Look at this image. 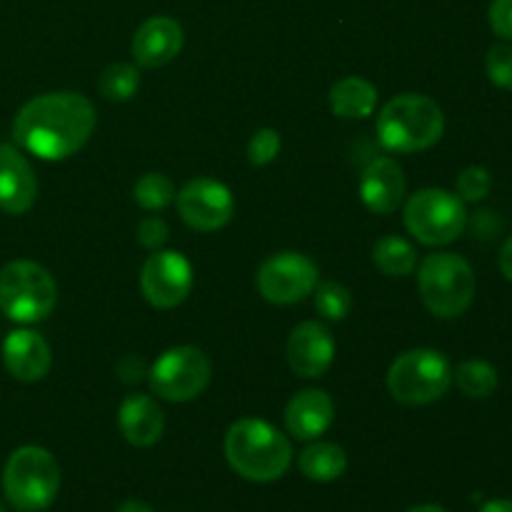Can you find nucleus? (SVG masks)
<instances>
[{"mask_svg":"<svg viewBox=\"0 0 512 512\" xmlns=\"http://www.w3.org/2000/svg\"><path fill=\"white\" fill-rule=\"evenodd\" d=\"M93 130V103L75 90H58L38 95L18 110L13 138L25 153L53 163L78 153Z\"/></svg>","mask_w":512,"mask_h":512,"instance_id":"1","label":"nucleus"},{"mask_svg":"<svg viewBox=\"0 0 512 512\" xmlns=\"http://www.w3.org/2000/svg\"><path fill=\"white\" fill-rule=\"evenodd\" d=\"M228 465L250 483H275L293 465L288 435L260 418H240L225 433Z\"/></svg>","mask_w":512,"mask_h":512,"instance_id":"2","label":"nucleus"},{"mask_svg":"<svg viewBox=\"0 0 512 512\" xmlns=\"http://www.w3.org/2000/svg\"><path fill=\"white\" fill-rule=\"evenodd\" d=\"M375 128L390 153H423L443 138L445 115L428 95L403 93L383 105Z\"/></svg>","mask_w":512,"mask_h":512,"instance_id":"3","label":"nucleus"},{"mask_svg":"<svg viewBox=\"0 0 512 512\" xmlns=\"http://www.w3.org/2000/svg\"><path fill=\"white\" fill-rule=\"evenodd\" d=\"M475 285V270L463 255L433 253L418 268L420 298L440 320L460 318L473 305Z\"/></svg>","mask_w":512,"mask_h":512,"instance_id":"4","label":"nucleus"},{"mask_svg":"<svg viewBox=\"0 0 512 512\" xmlns=\"http://www.w3.org/2000/svg\"><path fill=\"white\" fill-rule=\"evenodd\" d=\"M60 490V465L45 448L23 445L3 468V493L20 512L48 510Z\"/></svg>","mask_w":512,"mask_h":512,"instance_id":"5","label":"nucleus"},{"mask_svg":"<svg viewBox=\"0 0 512 512\" xmlns=\"http://www.w3.org/2000/svg\"><path fill=\"white\" fill-rule=\"evenodd\" d=\"M388 393L408 408L443 398L453 385V365L440 350L413 348L400 353L388 368Z\"/></svg>","mask_w":512,"mask_h":512,"instance_id":"6","label":"nucleus"},{"mask_svg":"<svg viewBox=\"0 0 512 512\" xmlns=\"http://www.w3.org/2000/svg\"><path fill=\"white\" fill-rule=\"evenodd\" d=\"M58 303L53 275L35 260H13L0 270V310L8 320L33 325L48 318Z\"/></svg>","mask_w":512,"mask_h":512,"instance_id":"7","label":"nucleus"},{"mask_svg":"<svg viewBox=\"0 0 512 512\" xmlns=\"http://www.w3.org/2000/svg\"><path fill=\"white\" fill-rule=\"evenodd\" d=\"M403 220L418 243L443 248L455 243L468 225V210L455 193L443 188H423L405 203Z\"/></svg>","mask_w":512,"mask_h":512,"instance_id":"8","label":"nucleus"},{"mask_svg":"<svg viewBox=\"0 0 512 512\" xmlns=\"http://www.w3.org/2000/svg\"><path fill=\"white\" fill-rule=\"evenodd\" d=\"M213 378L210 358L193 345L170 348L150 365L148 383L158 398L168 403H188L200 398Z\"/></svg>","mask_w":512,"mask_h":512,"instance_id":"9","label":"nucleus"},{"mask_svg":"<svg viewBox=\"0 0 512 512\" xmlns=\"http://www.w3.org/2000/svg\"><path fill=\"white\" fill-rule=\"evenodd\" d=\"M320 283L318 265L303 253L285 250L275 253L260 265L255 275L258 293L273 305H295L313 295L315 285Z\"/></svg>","mask_w":512,"mask_h":512,"instance_id":"10","label":"nucleus"},{"mask_svg":"<svg viewBox=\"0 0 512 512\" xmlns=\"http://www.w3.org/2000/svg\"><path fill=\"white\" fill-rule=\"evenodd\" d=\"M140 290L153 308H178L193 290V265L178 250H155L140 270Z\"/></svg>","mask_w":512,"mask_h":512,"instance_id":"11","label":"nucleus"},{"mask_svg":"<svg viewBox=\"0 0 512 512\" xmlns=\"http://www.w3.org/2000/svg\"><path fill=\"white\" fill-rule=\"evenodd\" d=\"M175 203L183 223L198 233H215L235 215L233 193L228 185L213 178L190 180L183 190H178Z\"/></svg>","mask_w":512,"mask_h":512,"instance_id":"12","label":"nucleus"},{"mask_svg":"<svg viewBox=\"0 0 512 512\" xmlns=\"http://www.w3.org/2000/svg\"><path fill=\"white\" fill-rule=\"evenodd\" d=\"M285 358L298 378H323L335 360V340L330 330L318 320L295 325L285 345Z\"/></svg>","mask_w":512,"mask_h":512,"instance_id":"13","label":"nucleus"},{"mask_svg":"<svg viewBox=\"0 0 512 512\" xmlns=\"http://www.w3.org/2000/svg\"><path fill=\"white\" fill-rule=\"evenodd\" d=\"M38 200V178L20 148L0 145V210L8 215H23Z\"/></svg>","mask_w":512,"mask_h":512,"instance_id":"14","label":"nucleus"},{"mask_svg":"<svg viewBox=\"0 0 512 512\" xmlns=\"http://www.w3.org/2000/svg\"><path fill=\"white\" fill-rule=\"evenodd\" d=\"M183 25L168 15L148 18L133 35L130 53L140 68H163L183 50Z\"/></svg>","mask_w":512,"mask_h":512,"instance_id":"15","label":"nucleus"},{"mask_svg":"<svg viewBox=\"0 0 512 512\" xmlns=\"http://www.w3.org/2000/svg\"><path fill=\"white\" fill-rule=\"evenodd\" d=\"M405 190H408V180H405L403 168L390 155L375 158L360 178V198L365 208L375 215L395 213L403 205Z\"/></svg>","mask_w":512,"mask_h":512,"instance_id":"16","label":"nucleus"},{"mask_svg":"<svg viewBox=\"0 0 512 512\" xmlns=\"http://www.w3.org/2000/svg\"><path fill=\"white\" fill-rule=\"evenodd\" d=\"M5 370L20 383H38L53 365V353L43 335L35 330H13L3 340Z\"/></svg>","mask_w":512,"mask_h":512,"instance_id":"17","label":"nucleus"},{"mask_svg":"<svg viewBox=\"0 0 512 512\" xmlns=\"http://www.w3.org/2000/svg\"><path fill=\"white\" fill-rule=\"evenodd\" d=\"M335 420V400L325 390L308 388L293 395L285 408V428L295 440H318Z\"/></svg>","mask_w":512,"mask_h":512,"instance_id":"18","label":"nucleus"},{"mask_svg":"<svg viewBox=\"0 0 512 512\" xmlns=\"http://www.w3.org/2000/svg\"><path fill=\"white\" fill-rule=\"evenodd\" d=\"M118 428L135 448H153L165 430V415L150 395L133 393L120 403Z\"/></svg>","mask_w":512,"mask_h":512,"instance_id":"19","label":"nucleus"},{"mask_svg":"<svg viewBox=\"0 0 512 512\" xmlns=\"http://www.w3.org/2000/svg\"><path fill=\"white\" fill-rule=\"evenodd\" d=\"M378 105V88L368 78L350 75L330 88V110L345 120H365Z\"/></svg>","mask_w":512,"mask_h":512,"instance_id":"20","label":"nucleus"},{"mask_svg":"<svg viewBox=\"0 0 512 512\" xmlns=\"http://www.w3.org/2000/svg\"><path fill=\"white\" fill-rule=\"evenodd\" d=\"M300 473L313 483H333L348 470V455L338 443L313 440L298 458Z\"/></svg>","mask_w":512,"mask_h":512,"instance_id":"21","label":"nucleus"},{"mask_svg":"<svg viewBox=\"0 0 512 512\" xmlns=\"http://www.w3.org/2000/svg\"><path fill=\"white\" fill-rule=\"evenodd\" d=\"M373 263L388 278H408L418 265V250L403 235H385L375 243Z\"/></svg>","mask_w":512,"mask_h":512,"instance_id":"22","label":"nucleus"},{"mask_svg":"<svg viewBox=\"0 0 512 512\" xmlns=\"http://www.w3.org/2000/svg\"><path fill=\"white\" fill-rule=\"evenodd\" d=\"M453 383L458 385L460 393L468 395V398L483 400L490 398V395L498 390L500 378L495 365H490L488 360L470 358L458 363V368L453 370Z\"/></svg>","mask_w":512,"mask_h":512,"instance_id":"23","label":"nucleus"},{"mask_svg":"<svg viewBox=\"0 0 512 512\" xmlns=\"http://www.w3.org/2000/svg\"><path fill=\"white\" fill-rule=\"evenodd\" d=\"M175 185L168 175L163 173H145L140 175L138 183L133 188V198L135 203L140 205L148 213H160L168 205L175 203Z\"/></svg>","mask_w":512,"mask_h":512,"instance_id":"24","label":"nucleus"},{"mask_svg":"<svg viewBox=\"0 0 512 512\" xmlns=\"http://www.w3.org/2000/svg\"><path fill=\"white\" fill-rule=\"evenodd\" d=\"M100 95L113 103H125L133 98L140 88V73L135 65L130 63H113L103 70L100 75Z\"/></svg>","mask_w":512,"mask_h":512,"instance_id":"25","label":"nucleus"},{"mask_svg":"<svg viewBox=\"0 0 512 512\" xmlns=\"http://www.w3.org/2000/svg\"><path fill=\"white\" fill-rule=\"evenodd\" d=\"M315 310L323 315L325 320H340L348 318V313L353 310V293H350L345 285L335 283V280H325V283L315 285Z\"/></svg>","mask_w":512,"mask_h":512,"instance_id":"26","label":"nucleus"},{"mask_svg":"<svg viewBox=\"0 0 512 512\" xmlns=\"http://www.w3.org/2000/svg\"><path fill=\"white\" fill-rule=\"evenodd\" d=\"M493 190V175L483 165H470L463 173L458 175V183H455V195H458L463 203H480L485 200Z\"/></svg>","mask_w":512,"mask_h":512,"instance_id":"27","label":"nucleus"},{"mask_svg":"<svg viewBox=\"0 0 512 512\" xmlns=\"http://www.w3.org/2000/svg\"><path fill=\"white\" fill-rule=\"evenodd\" d=\"M485 70L498 88L512 90V45L505 40L495 43L485 55Z\"/></svg>","mask_w":512,"mask_h":512,"instance_id":"28","label":"nucleus"},{"mask_svg":"<svg viewBox=\"0 0 512 512\" xmlns=\"http://www.w3.org/2000/svg\"><path fill=\"white\" fill-rule=\"evenodd\" d=\"M280 133L273 128H260L258 133H253L248 143V160L255 168H263V165H270L280 155Z\"/></svg>","mask_w":512,"mask_h":512,"instance_id":"29","label":"nucleus"},{"mask_svg":"<svg viewBox=\"0 0 512 512\" xmlns=\"http://www.w3.org/2000/svg\"><path fill=\"white\" fill-rule=\"evenodd\" d=\"M135 238H138V243L143 245L145 250L155 253V250L163 248L165 240H168V223H165L160 215H148V218H143L138 223Z\"/></svg>","mask_w":512,"mask_h":512,"instance_id":"30","label":"nucleus"},{"mask_svg":"<svg viewBox=\"0 0 512 512\" xmlns=\"http://www.w3.org/2000/svg\"><path fill=\"white\" fill-rule=\"evenodd\" d=\"M493 33L505 43H512V0H493L488 10Z\"/></svg>","mask_w":512,"mask_h":512,"instance_id":"31","label":"nucleus"},{"mask_svg":"<svg viewBox=\"0 0 512 512\" xmlns=\"http://www.w3.org/2000/svg\"><path fill=\"white\" fill-rule=\"evenodd\" d=\"M498 265H500V273L505 275V280H510V283H512V235L508 240H505L503 248H500Z\"/></svg>","mask_w":512,"mask_h":512,"instance_id":"32","label":"nucleus"},{"mask_svg":"<svg viewBox=\"0 0 512 512\" xmlns=\"http://www.w3.org/2000/svg\"><path fill=\"white\" fill-rule=\"evenodd\" d=\"M115 512H155L145 500H125V503L118 505Z\"/></svg>","mask_w":512,"mask_h":512,"instance_id":"33","label":"nucleus"},{"mask_svg":"<svg viewBox=\"0 0 512 512\" xmlns=\"http://www.w3.org/2000/svg\"><path fill=\"white\" fill-rule=\"evenodd\" d=\"M480 512H512V500H488Z\"/></svg>","mask_w":512,"mask_h":512,"instance_id":"34","label":"nucleus"},{"mask_svg":"<svg viewBox=\"0 0 512 512\" xmlns=\"http://www.w3.org/2000/svg\"><path fill=\"white\" fill-rule=\"evenodd\" d=\"M405 512H448L445 508H440V505H415V508L405 510Z\"/></svg>","mask_w":512,"mask_h":512,"instance_id":"35","label":"nucleus"},{"mask_svg":"<svg viewBox=\"0 0 512 512\" xmlns=\"http://www.w3.org/2000/svg\"><path fill=\"white\" fill-rule=\"evenodd\" d=\"M0 512H8V510H5V505H3V503H0Z\"/></svg>","mask_w":512,"mask_h":512,"instance_id":"36","label":"nucleus"}]
</instances>
